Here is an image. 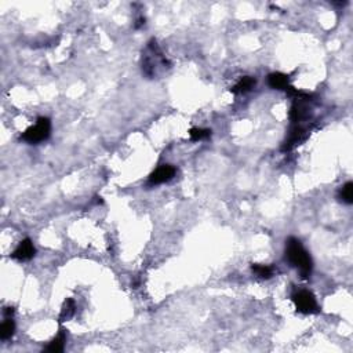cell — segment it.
<instances>
[{
    "instance_id": "obj_1",
    "label": "cell",
    "mask_w": 353,
    "mask_h": 353,
    "mask_svg": "<svg viewBox=\"0 0 353 353\" xmlns=\"http://www.w3.org/2000/svg\"><path fill=\"white\" fill-rule=\"evenodd\" d=\"M286 259L291 266L300 271L302 279L311 277L313 268L312 258L297 237H289L286 240Z\"/></svg>"
},
{
    "instance_id": "obj_2",
    "label": "cell",
    "mask_w": 353,
    "mask_h": 353,
    "mask_svg": "<svg viewBox=\"0 0 353 353\" xmlns=\"http://www.w3.org/2000/svg\"><path fill=\"white\" fill-rule=\"evenodd\" d=\"M159 66L170 68V62L160 51L156 40H151L148 43L147 51L142 55V71L147 76L153 77L156 75V69Z\"/></svg>"
},
{
    "instance_id": "obj_3",
    "label": "cell",
    "mask_w": 353,
    "mask_h": 353,
    "mask_svg": "<svg viewBox=\"0 0 353 353\" xmlns=\"http://www.w3.org/2000/svg\"><path fill=\"white\" fill-rule=\"evenodd\" d=\"M51 133V122L47 118H39L35 126H32L21 136V140L28 144H40L46 141Z\"/></svg>"
},
{
    "instance_id": "obj_4",
    "label": "cell",
    "mask_w": 353,
    "mask_h": 353,
    "mask_svg": "<svg viewBox=\"0 0 353 353\" xmlns=\"http://www.w3.org/2000/svg\"><path fill=\"white\" fill-rule=\"evenodd\" d=\"M293 302H294L297 311L304 315H311V313L319 312L318 301L315 295L308 291V290H300L293 295Z\"/></svg>"
},
{
    "instance_id": "obj_5",
    "label": "cell",
    "mask_w": 353,
    "mask_h": 353,
    "mask_svg": "<svg viewBox=\"0 0 353 353\" xmlns=\"http://www.w3.org/2000/svg\"><path fill=\"white\" fill-rule=\"evenodd\" d=\"M176 167L170 165H163L158 167L156 170L153 171L152 174L149 176V183L151 185H159V183L169 182L170 179L174 178L176 176Z\"/></svg>"
},
{
    "instance_id": "obj_6",
    "label": "cell",
    "mask_w": 353,
    "mask_h": 353,
    "mask_svg": "<svg viewBox=\"0 0 353 353\" xmlns=\"http://www.w3.org/2000/svg\"><path fill=\"white\" fill-rule=\"evenodd\" d=\"M35 253L36 250L32 240H30V239H24V240L18 244V247L14 250L11 257L14 259H17V261L24 262V261H29V259L33 258V257H35Z\"/></svg>"
},
{
    "instance_id": "obj_7",
    "label": "cell",
    "mask_w": 353,
    "mask_h": 353,
    "mask_svg": "<svg viewBox=\"0 0 353 353\" xmlns=\"http://www.w3.org/2000/svg\"><path fill=\"white\" fill-rule=\"evenodd\" d=\"M255 83H257V80L251 76L241 77L240 80L236 83L233 87L230 88V91H232L233 94H246V93H248V91L253 90L254 86H255Z\"/></svg>"
},
{
    "instance_id": "obj_8",
    "label": "cell",
    "mask_w": 353,
    "mask_h": 353,
    "mask_svg": "<svg viewBox=\"0 0 353 353\" xmlns=\"http://www.w3.org/2000/svg\"><path fill=\"white\" fill-rule=\"evenodd\" d=\"M268 84L275 90H287L290 87L289 84V76L276 72V73H271L268 77Z\"/></svg>"
},
{
    "instance_id": "obj_9",
    "label": "cell",
    "mask_w": 353,
    "mask_h": 353,
    "mask_svg": "<svg viewBox=\"0 0 353 353\" xmlns=\"http://www.w3.org/2000/svg\"><path fill=\"white\" fill-rule=\"evenodd\" d=\"M65 341H66V336H65L64 330H61L58 336L55 337L53 341L48 344L47 348H46V352H51V353L62 352L65 348Z\"/></svg>"
},
{
    "instance_id": "obj_10",
    "label": "cell",
    "mask_w": 353,
    "mask_h": 353,
    "mask_svg": "<svg viewBox=\"0 0 353 353\" xmlns=\"http://www.w3.org/2000/svg\"><path fill=\"white\" fill-rule=\"evenodd\" d=\"M14 331H15V323L12 320V316L4 318V322L1 323V327H0V338L3 341L10 340L14 336Z\"/></svg>"
},
{
    "instance_id": "obj_11",
    "label": "cell",
    "mask_w": 353,
    "mask_h": 353,
    "mask_svg": "<svg viewBox=\"0 0 353 353\" xmlns=\"http://www.w3.org/2000/svg\"><path fill=\"white\" fill-rule=\"evenodd\" d=\"M75 309H76V306H75V302H73V300H66L64 302V306H62V309H61V315H59V322H66V320H69V319L75 315Z\"/></svg>"
},
{
    "instance_id": "obj_12",
    "label": "cell",
    "mask_w": 353,
    "mask_h": 353,
    "mask_svg": "<svg viewBox=\"0 0 353 353\" xmlns=\"http://www.w3.org/2000/svg\"><path fill=\"white\" fill-rule=\"evenodd\" d=\"M340 200L344 201L345 204H352L353 203V183L347 182L341 189H340V194H338Z\"/></svg>"
},
{
    "instance_id": "obj_13",
    "label": "cell",
    "mask_w": 353,
    "mask_h": 353,
    "mask_svg": "<svg viewBox=\"0 0 353 353\" xmlns=\"http://www.w3.org/2000/svg\"><path fill=\"white\" fill-rule=\"evenodd\" d=\"M251 269H253L254 273H257V275H258L259 277H262V279H269V277H272V275H273V268L269 266V265L254 264L253 266H251Z\"/></svg>"
},
{
    "instance_id": "obj_14",
    "label": "cell",
    "mask_w": 353,
    "mask_h": 353,
    "mask_svg": "<svg viewBox=\"0 0 353 353\" xmlns=\"http://www.w3.org/2000/svg\"><path fill=\"white\" fill-rule=\"evenodd\" d=\"M210 136H211V130L208 129H192L189 131V137L194 142L203 141V140H206Z\"/></svg>"
}]
</instances>
